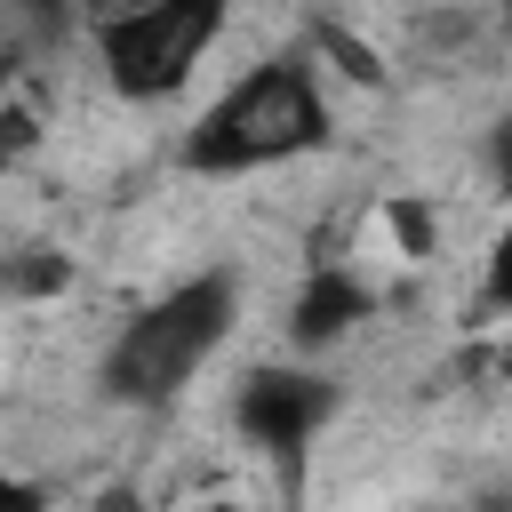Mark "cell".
I'll return each mask as SVG.
<instances>
[{
  "label": "cell",
  "instance_id": "1",
  "mask_svg": "<svg viewBox=\"0 0 512 512\" xmlns=\"http://www.w3.org/2000/svg\"><path fill=\"white\" fill-rule=\"evenodd\" d=\"M328 136H336V112H328L320 72L304 56H264L184 128V168L192 176H256V168L320 152Z\"/></svg>",
  "mask_w": 512,
  "mask_h": 512
},
{
  "label": "cell",
  "instance_id": "2",
  "mask_svg": "<svg viewBox=\"0 0 512 512\" xmlns=\"http://www.w3.org/2000/svg\"><path fill=\"white\" fill-rule=\"evenodd\" d=\"M240 320V280L216 264V272H192L176 280L168 296H152L144 312H128L96 360V392L120 400V408H168L232 336Z\"/></svg>",
  "mask_w": 512,
  "mask_h": 512
},
{
  "label": "cell",
  "instance_id": "3",
  "mask_svg": "<svg viewBox=\"0 0 512 512\" xmlns=\"http://www.w3.org/2000/svg\"><path fill=\"white\" fill-rule=\"evenodd\" d=\"M216 32H224V8L216 0L112 8V16H96V64H104V80L128 104H160V96H176L200 72V56L216 48Z\"/></svg>",
  "mask_w": 512,
  "mask_h": 512
},
{
  "label": "cell",
  "instance_id": "4",
  "mask_svg": "<svg viewBox=\"0 0 512 512\" xmlns=\"http://www.w3.org/2000/svg\"><path fill=\"white\" fill-rule=\"evenodd\" d=\"M328 416H336V384L320 368H248L232 384V424L280 472L288 496L304 488V464H312V440L328 432Z\"/></svg>",
  "mask_w": 512,
  "mask_h": 512
},
{
  "label": "cell",
  "instance_id": "5",
  "mask_svg": "<svg viewBox=\"0 0 512 512\" xmlns=\"http://www.w3.org/2000/svg\"><path fill=\"white\" fill-rule=\"evenodd\" d=\"M368 312H376V288H368L360 272H344V264H320V272L304 280L296 312H288V336H296L304 352H320V344H336L344 328H360Z\"/></svg>",
  "mask_w": 512,
  "mask_h": 512
},
{
  "label": "cell",
  "instance_id": "6",
  "mask_svg": "<svg viewBox=\"0 0 512 512\" xmlns=\"http://www.w3.org/2000/svg\"><path fill=\"white\" fill-rule=\"evenodd\" d=\"M64 280H72V256L64 248H40V240L0 248V296H56Z\"/></svg>",
  "mask_w": 512,
  "mask_h": 512
},
{
  "label": "cell",
  "instance_id": "7",
  "mask_svg": "<svg viewBox=\"0 0 512 512\" xmlns=\"http://www.w3.org/2000/svg\"><path fill=\"white\" fill-rule=\"evenodd\" d=\"M472 312H480V320H504V312H512V224H504V232L488 240V264H480Z\"/></svg>",
  "mask_w": 512,
  "mask_h": 512
},
{
  "label": "cell",
  "instance_id": "8",
  "mask_svg": "<svg viewBox=\"0 0 512 512\" xmlns=\"http://www.w3.org/2000/svg\"><path fill=\"white\" fill-rule=\"evenodd\" d=\"M32 136H40V120L16 104V64L0 56V168H8V160H24V152H32Z\"/></svg>",
  "mask_w": 512,
  "mask_h": 512
},
{
  "label": "cell",
  "instance_id": "9",
  "mask_svg": "<svg viewBox=\"0 0 512 512\" xmlns=\"http://www.w3.org/2000/svg\"><path fill=\"white\" fill-rule=\"evenodd\" d=\"M0 512H48V488L40 480H0Z\"/></svg>",
  "mask_w": 512,
  "mask_h": 512
},
{
  "label": "cell",
  "instance_id": "10",
  "mask_svg": "<svg viewBox=\"0 0 512 512\" xmlns=\"http://www.w3.org/2000/svg\"><path fill=\"white\" fill-rule=\"evenodd\" d=\"M488 168H496V184L512 192V112H504V120L488 128Z\"/></svg>",
  "mask_w": 512,
  "mask_h": 512
},
{
  "label": "cell",
  "instance_id": "11",
  "mask_svg": "<svg viewBox=\"0 0 512 512\" xmlns=\"http://www.w3.org/2000/svg\"><path fill=\"white\" fill-rule=\"evenodd\" d=\"M80 512H136V488H104L96 504H80Z\"/></svg>",
  "mask_w": 512,
  "mask_h": 512
},
{
  "label": "cell",
  "instance_id": "12",
  "mask_svg": "<svg viewBox=\"0 0 512 512\" xmlns=\"http://www.w3.org/2000/svg\"><path fill=\"white\" fill-rule=\"evenodd\" d=\"M208 512H240V504H208Z\"/></svg>",
  "mask_w": 512,
  "mask_h": 512
}]
</instances>
